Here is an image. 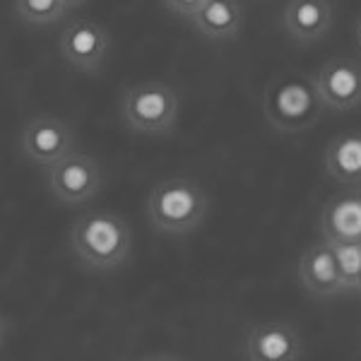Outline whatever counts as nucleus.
<instances>
[{
    "instance_id": "f257e3e1",
    "label": "nucleus",
    "mask_w": 361,
    "mask_h": 361,
    "mask_svg": "<svg viewBox=\"0 0 361 361\" xmlns=\"http://www.w3.org/2000/svg\"><path fill=\"white\" fill-rule=\"evenodd\" d=\"M70 248L80 263L92 270H114L123 265L133 248L130 226L114 212H85L70 226Z\"/></svg>"
},
{
    "instance_id": "f03ea898",
    "label": "nucleus",
    "mask_w": 361,
    "mask_h": 361,
    "mask_svg": "<svg viewBox=\"0 0 361 361\" xmlns=\"http://www.w3.org/2000/svg\"><path fill=\"white\" fill-rule=\"evenodd\" d=\"M209 197L202 185L190 176L164 178L149 190L147 219L157 231L169 236H183L202 224Z\"/></svg>"
},
{
    "instance_id": "7ed1b4c3",
    "label": "nucleus",
    "mask_w": 361,
    "mask_h": 361,
    "mask_svg": "<svg viewBox=\"0 0 361 361\" xmlns=\"http://www.w3.org/2000/svg\"><path fill=\"white\" fill-rule=\"evenodd\" d=\"M325 111L313 80L296 73L272 78L263 90V116L277 133H301L313 128Z\"/></svg>"
},
{
    "instance_id": "20e7f679",
    "label": "nucleus",
    "mask_w": 361,
    "mask_h": 361,
    "mask_svg": "<svg viewBox=\"0 0 361 361\" xmlns=\"http://www.w3.org/2000/svg\"><path fill=\"white\" fill-rule=\"evenodd\" d=\"M180 102L173 87L161 80H142L130 85L121 97V116L140 135H166L178 123Z\"/></svg>"
},
{
    "instance_id": "39448f33",
    "label": "nucleus",
    "mask_w": 361,
    "mask_h": 361,
    "mask_svg": "<svg viewBox=\"0 0 361 361\" xmlns=\"http://www.w3.org/2000/svg\"><path fill=\"white\" fill-rule=\"evenodd\" d=\"M46 185L63 205H87L102 190V166L92 154L70 149L46 166Z\"/></svg>"
},
{
    "instance_id": "423d86ee",
    "label": "nucleus",
    "mask_w": 361,
    "mask_h": 361,
    "mask_svg": "<svg viewBox=\"0 0 361 361\" xmlns=\"http://www.w3.org/2000/svg\"><path fill=\"white\" fill-rule=\"evenodd\" d=\"M58 51L70 68L80 73H99L111 51V37L94 20H75L63 29Z\"/></svg>"
},
{
    "instance_id": "0eeeda50",
    "label": "nucleus",
    "mask_w": 361,
    "mask_h": 361,
    "mask_svg": "<svg viewBox=\"0 0 361 361\" xmlns=\"http://www.w3.org/2000/svg\"><path fill=\"white\" fill-rule=\"evenodd\" d=\"M22 154L37 166H51L54 161L75 149V133L66 118L39 114L27 121L20 140Z\"/></svg>"
},
{
    "instance_id": "6e6552de",
    "label": "nucleus",
    "mask_w": 361,
    "mask_h": 361,
    "mask_svg": "<svg viewBox=\"0 0 361 361\" xmlns=\"http://www.w3.org/2000/svg\"><path fill=\"white\" fill-rule=\"evenodd\" d=\"M325 109L352 111L361 106V61L349 56H335L323 63L313 75Z\"/></svg>"
},
{
    "instance_id": "1a4fd4ad",
    "label": "nucleus",
    "mask_w": 361,
    "mask_h": 361,
    "mask_svg": "<svg viewBox=\"0 0 361 361\" xmlns=\"http://www.w3.org/2000/svg\"><path fill=\"white\" fill-rule=\"evenodd\" d=\"M243 354L250 361H299L306 357V345L294 325L265 320L253 323L246 330Z\"/></svg>"
},
{
    "instance_id": "9d476101",
    "label": "nucleus",
    "mask_w": 361,
    "mask_h": 361,
    "mask_svg": "<svg viewBox=\"0 0 361 361\" xmlns=\"http://www.w3.org/2000/svg\"><path fill=\"white\" fill-rule=\"evenodd\" d=\"M320 234L328 243L361 241V188L340 190L320 207Z\"/></svg>"
},
{
    "instance_id": "9b49d317",
    "label": "nucleus",
    "mask_w": 361,
    "mask_h": 361,
    "mask_svg": "<svg viewBox=\"0 0 361 361\" xmlns=\"http://www.w3.org/2000/svg\"><path fill=\"white\" fill-rule=\"evenodd\" d=\"M335 20L330 0H289L282 10V25L296 44H316L330 32Z\"/></svg>"
},
{
    "instance_id": "f8f14e48",
    "label": "nucleus",
    "mask_w": 361,
    "mask_h": 361,
    "mask_svg": "<svg viewBox=\"0 0 361 361\" xmlns=\"http://www.w3.org/2000/svg\"><path fill=\"white\" fill-rule=\"evenodd\" d=\"M299 279L313 296H335L345 292L335 253L328 241L313 243L299 260Z\"/></svg>"
},
{
    "instance_id": "ddd939ff",
    "label": "nucleus",
    "mask_w": 361,
    "mask_h": 361,
    "mask_svg": "<svg viewBox=\"0 0 361 361\" xmlns=\"http://www.w3.org/2000/svg\"><path fill=\"white\" fill-rule=\"evenodd\" d=\"M193 27L209 42H231L243 27V10L238 0H205L188 17Z\"/></svg>"
},
{
    "instance_id": "4468645a",
    "label": "nucleus",
    "mask_w": 361,
    "mask_h": 361,
    "mask_svg": "<svg viewBox=\"0 0 361 361\" xmlns=\"http://www.w3.org/2000/svg\"><path fill=\"white\" fill-rule=\"evenodd\" d=\"M323 166L337 183L361 188V133H337L325 147Z\"/></svg>"
},
{
    "instance_id": "2eb2a0df",
    "label": "nucleus",
    "mask_w": 361,
    "mask_h": 361,
    "mask_svg": "<svg viewBox=\"0 0 361 361\" xmlns=\"http://www.w3.org/2000/svg\"><path fill=\"white\" fill-rule=\"evenodd\" d=\"M66 0H15V13L25 25L49 27L63 20L68 13Z\"/></svg>"
},
{
    "instance_id": "dca6fc26",
    "label": "nucleus",
    "mask_w": 361,
    "mask_h": 361,
    "mask_svg": "<svg viewBox=\"0 0 361 361\" xmlns=\"http://www.w3.org/2000/svg\"><path fill=\"white\" fill-rule=\"evenodd\" d=\"M340 267V277L345 289H357L359 277H361V241L352 243H330Z\"/></svg>"
},
{
    "instance_id": "f3484780",
    "label": "nucleus",
    "mask_w": 361,
    "mask_h": 361,
    "mask_svg": "<svg viewBox=\"0 0 361 361\" xmlns=\"http://www.w3.org/2000/svg\"><path fill=\"white\" fill-rule=\"evenodd\" d=\"M161 3L166 5L169 13H173L178 17H190L205 0H161Z\"/></svg>"
},
{
    "instance_id": "a211bd4d",
    "label": "nucleus",
    "mask_w": 361,
    "mask_h": 361,
    "mask_svg": "<svg viewBox=\"0 0 361 361\" xmlns=\"http://www.w3.org/2000/svg\"><path fill=\"white\" fill-rule=\"evenodd\" d=\"M5 333H8V323H5V318L0 316V347H3V342H5Z\"/></svg>"
},
{
    "instance_id": "6ab92c4d",
    "label": "nucleus",
    "mask_w": 361,
    "mask_h": 361,
    "mask_svg": "<svg viewBox=\"0 0 361 361\" xmlns=\"http://www.w3.org/2000/svg\"><path fill=\"white\" fill-rule=\"evenodd\" d=\"M354 34H357V44H359V49H361V13L357 17V27H354Z\"/></svg>"
},
{
    "instance_id": "aec40b11",
    "label": "nucleus",
    "mask_w": 361,
    "mask_h": 361,
    "mask_svg": "<svg viewBox=\"0 0 361 361\" xmlns=\"http://www.w3.org/2000/svg\"><path fill=\"white\" fill-rule=\"evenodd\" d=\"M85 0H66V5L68 8H78V5H82Z\"/></svg>"
},
{
    "instance_id": "412c9836",
    "label": "nucleus",
    "mask_w": 361,
    "mask_h": 361,
    "mask_svg": "<svg viewBox=\"0 0 361 361\" xmlns=\"http://www.w3.org/2000/svg\"><path fill=\"white\" fill-rule=\"evenodd\" d=\"M357 292L361 294V277H359V284H357Z\"/></svg>"
}]
</instances>
